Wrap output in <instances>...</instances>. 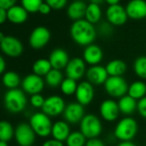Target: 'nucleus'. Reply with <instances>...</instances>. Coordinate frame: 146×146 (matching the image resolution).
Returning <instances> with one entry per match:
<instances>
[{
    "mask_svg": "<svg viewBox=\"0 0 146 146\" xmlns=\"http://www.w3.org/2000/svg\"><path fill=\"white\" fill-rule=\"evenodd\" d=\"M5 38V35H4V33L3 32H1L0 31V43H1L3 40H4V39Z\"/></svg>",
    "mask_w": 146,
    "mask_h": 146,
    "instance_id": "obj_49",
    "label": "nucleus"
},
{
    "mask_svg": "<svg viewBox=\"0 0 146 146\" xmlns=\"http://www.w3.org/2000/svg\"><path fill=\"white\" fill-rule=\"evenodd\" d=\"M70 124L65 120H58L52 124L51 135L52 138L60 142H65L69 135L70 134Z\"/></svg>",
    "mask_w": 146,
    "mask_h": 146,
    "instance_id": "obj_21",
    "label": "nucleus"
},
{
    "mask_svg": "<svg viewBox=\"0 0 146 146\" xmlns=\"http://www.w3.org/2000/svg\"><path fill=\"white\" fill-rule=\"evenodd\" d=\"M46 3L54 10H60L63 9L66 4L67 0H46Z\"/></svg>",
    "mask_w": 146,
    "mask_h": 146,
    "instance_id": "obj_37",
    "label": "nucleus"
},
{
    "mask_svg": "<svg viewBox=\"0 0 146 146\" xmlns=\"http://www.w3.org/2000/svg\"><path fill=\"white\" fill-rule=\"evenodd\" d=\"M105 2L108 3L109 5H119L120 0H105Z\"/></svg>",
    "mask_w": 146,
    "mask_h": 146,
    "instance_id": "obj_47",
    "label": "nucleus"
},
{
    "mask_svg": "<svg viewBox=\"0 0 146 146\" xmlns=\"http://www.w3.org/2000/svg\"><path fill=\"white\" fill-rule=\"evenodd\" d=\"M86 63L82 58H70L66 67L64 68V74L66 78L75 81L81 80L86 74Z\"/></svg>",
    "mask_w": 146,
    "mask_h": 146,
    "instance_id": "obj_7",
    "label": "nucleus"
},
{
    "mask_svg": "<svg viewBox=\"0 0 146 146\" xmlns=\"http://www.w3.org/2000/svg\"><path fill=\"white\" fill-rule=\"evenodd\" d=\"M102 58L103 51L99 46L96 44H91L85 46L83 52V59L90 66L100 64Z\"/></svg>",
    "mask_w": 146,
    "mask_h": 146,
    "instance_id": "obj_19",
    "label": "nucleus"
},
{
    "mask_svg": "<svg viewBox=\"0 0 146 146\" xmlns=\"http://www.w3.org/2000/svg\"><path fill=\"white\" fill-rule=\"evenodd\" d=\"M76 102L80 103L82 106L85 107L90 105L95 98V88L90 83L86 81H82L78 84L76 93H75Z\"/></svg>",
    "mask_w": 146,
    "mask_h": 146,
    "instance_id": "obj_13",
    "label": "nucleus"
},
{
    "mask_svg": "<svg viewBox=\"0 0 146 146\" xmlns=\"http://www.w3.org/2000/svg\"><path fill=\"white\" fill-rule=\"evenodd\" d=\"M8 20L15 24H21L28 19V11L19 5H14L7 11Z\"/></svg>",
    "mask_w": 146,
    "mask_h": 146,
    "instance_id": "obj_24",
    "label": "nucleus"
},
{
    "mask_svg": "<svg viewBox=\"0 0 146 146\" xmlns=\"http://www.w3.org/2000/svg\"><path fill=\"white\" fill-rule=\"evenodd\" d=\"M99 112L101 117L108 122H113L118 119L120 113L118 102L113 99H106L102 102Z\"/></svg>",
    "mask_w": 146,
    "mask_h": 146,
    "instance_id": "obj_15",
    "label": "nucleus"
},
{
    "mask_svg": "<svg viewBox=\"0 0 146 146\" xmlns=\"http://www.w3.org/2000/svg\"><path fill=\"white\" fill-rule=\"evenodd\" d=\"M2 83L9 90L17 89L19 84H21L20 76L15 71H6L3 75Z\"/></svg>",
    "mask_w": 146,
    "mask_h": 146,
    "instance_id": "obj_29",
    "label": "nucleus"
},
{
    "mask_svg": "<svg viewBox=\"0 0 146 146\" xmlns=\"http://www.w3.org/2000/svg\"><path fill=\"white\" fill-rule=\"evenodd\" d=\"M116 146H137L132 141H125L119 143Z\"/></svg>",
    "mask_w": 146,
    "mask_h": 146,
    "instance_id": "obj_46",
    "label": "nucleus"
},
{
    "mask_svg": "<svg viewBox=\"0 0 146 146\" xmlns=\"http://www.w3.org/2000/svg\"><path fill=\"white\" fill-rule=\"evenodd\" d=\"M85 146H106V144L102 139L96 137V138L87 139Z\"/></svg>",
    "mask_w": 146,
    "mask_h": 146,
    "instance_id": "obj_40",
    "label": "nucleus"
},
{
    "mask_svg": "<svg viewBox=\"0 0 146 146\" xmlns=\"http://www.w3.org/2000/svg\"><path fill=\"white\" fill-rule=\"evenodd\" d=\"M135 75L141 80H146V56L137 58L133 63Z\"/></svg>",
    "mask_w": 146,
    "mask_h": 146,
    "instance_id": "obj_33",
    "label": "nucleus"
},
{
    "mask_svg": "<svg viewBox=\"0 0 146 146\" xmlns=\"http://www.w3.org/2000/svg\"><path fill=\"white\" fill-rule=\"evenodd\" d=\"M0 49L8 57L17 58L23 52V45L17 38L9 35L0 43Z\"/></svg>",
    "mask_w": 146,
    "mask_h": 146,
    "instance_id": "obj_14",
    "label": "nucleus"
},
{
    "mask_svg": "<svg viewBox=\"0 0 146 146\" xmlns=\"http://www.w3.org/2000/svg\"><path fill=\"white\" fill-rule=\"evenodd\" d=\"M17 0H0V8L8 11L15 5Z\"/></svg>",
    "mask_w": 146,
    "mask_h": 146,
    "instance_id": "obj_41",
    "label": "nucleus"
},
{
    "mask_svg": "<svg viewBox=\"0 0 146 146\" xmlns=\"http://www.w3.org/2000/svg\"><path fill=\"white\" fill-rule=\"evenodd\" d=\"M0 146H9L7 142L5 141H0Z\"/></svg>",
    "mask_w": 146,
    "mask_h": 146,
    "instance_id": "obj_50",
    "label": "nucleus"
},
{
    "mask_svg": "<svg viewBox=\"0 0 146 146\" xmlns=\"http://www.w3.org/2000/svg\"><path fill=\"white\" fill-rule=\"evenodd\" d=\"M51 39V33L46 27H37L30 34L29 36V45L32 48L39 50L43 48L47 45Z\"/></svg>",
    "mask_w": 146,
    "mask_h": 146,
    "instance_id": "obj_11",
    "label": "nucleus"
},
{
    "mask_svg": "<svg viewBox=\"0 0 146 146\" xmlns=\"http://www.w3.org/2000/svg\"><path fill=\"white\" fill-rule=\"evenodd\" d=\"M52 69L51 63L46 58H39L37 59L32 66L33 73L40 77H46L47 73Z\"/></svg>",
    "mask_w": 146,
    "mask_h": 146,
    "instance_id": "obj_28",
    "label": "nucleus"
},
{
    "mask_svg": "<svg viewBox=\"0 0 146 146\" xmlns=\"http://www.w3.org/2000/svg\"><path fill=\"white\" fill-rule=\"evenodd\" d=\"M90 4H95V5H101L105 2V0H90Z\"/></svg>",
    "mask_w": 146,
    "mask_h": 146,
    "instance_id": "obj_48",
    "label": "nucleus"
},
{
    "mask_svg": "<svg viewBox=\"0 0 146 146\" xmlns=\"http://www.w3.org/2000/svg\"><path fill=\"white\" fill-rule=\"evenodd\" d=\"M105 67L109 77H122L127 70L125 62L121 59H113Z\"/></svg>",
    "mask_w": 146,
    "mask_h": 146,
    "instance_id": "obj_23",
    "label": "nucleus"
},
{
    "mask_svg": "<svg viewBox=\"0 0 146 146\" xmlns=\"http://www.w3.org/2000/svg\"><path fill=\"white\" fill-rule=\"evenodd\" d=\"M125 11L129 18L141 20L146 18V1L145 0H131L126 5Z\"/></svg>",
    "mask_w": 146,
    "mask_h": 146,
    "instance_id": "obj_18",
    "label": "nucleus"
},
{
    "mask_svg": "<svg viewBox=\"0 0 146 146\" xmlns=\"http://www.w3.org/2000/svg\"><path fill=\"white\" fill-rule=\"evenodd\" d=\"M127 95L138 102L146 96V84L143 80L134 81L129 85Z\"/></svg>",
    "mask_w": 146,
    "mask_h": 146,
    "instance_id": "obj_26",
    "label": "nucleus"
},
{
    "mask_svg": "<svg viewBox=\"0 0 146 146\" xmlns=\"http://www.w3.org/2000/svg\"><path fill=\"white\" fill-rule=\"evenodd\" d=\"M41 146H64L63 142H60L58 140H56L54 138H50L46 140Z\"/></svg>",
    "mask_w": 146,
    "mask_h": 146,
    "instance_id": "obj_42",
    "label": "nucleus"
},
{
    "mask_svg": "<svg viewBox=\"0 0 146 146\" xmlns=\"http://www.w3.org/2000/svg\"><path fill=\"white\" fill-rule=\"evenodd\" d=\"M138 131V125L131 117H125L118 121L114 127L113 134L120 142L132 141Z\"/></svg>",
    "mask_w": 146,
    "mask_h": 146,
    "instance_id": "obj_3",
    "label": "nucleus"
},
{
    "mask_svg": "<svg viewBox=\"0 0 146 146\" xmlns=\"http://www.w3.org/2000/svg\"><path fill=\"white\" fill-rule=\"evenodd\" d=\"M49 62L52 69L63 70L66 67L67 64L70 61V57L68 52L63 48H55L52 51L48 58Z\"/></svg>",
    "mask_w": 146,
    "mask_h": 146,
    "instance_id": "obj_20",
    "label": "nucleus"
},
{
    "mask_svg": "<svg viewBox=\"0 0 146 146\" xmlns=\"http://www.w3.org/2000/svg\"><path fill=\"white\" fill-rule=\"evenodd\" d=\"M63 116L64 120H65L70 125L79 124L83 118L85 116L84 107L78 102H70L65 106Z\"/></svg>",
    "mask_w": 146,
    "mask_h": 146,
    "instance_id": "obj_10",
    "label": "nucleus"
},
{
    "mask_svg": "<svg viewBox=\"0 0 146 146\" xmlns=\"http://www.w3.org/2000/svg\"><path fill=\"white\" fill-rule=\"evenodd\" d=\"M102 18V9L100 5L95 4H90L87 5L85 20L92 24L97 23Z\"/></svg>",
    "mask_w": 146,
    "mask_h": 146,
    "instance_id": "obj_30",
    "label": "nucleus"
},
{
    "mask_svg": "<svg viewBox=\"0 0 146 146\" xmlns=\"http://www.w3.org/2000/svg\"><path fill=\"white\" fill-rule=\"evenodd\" d=\"M139 115L146 119V96L137 102V109Z\"/></svg>",
    "mask_w": 146,
    "mask_h": 146,
    "instance_id": "obj_38",
    "label": "nucleus"
},
{
    "mask_svg": "<svg viewBox=\"0 0 146 146\" xmlns=\"http://www.w3.org/2000/svg\"><path fill=\"white\" fill-rule=\"evenodd\" d=\"M7 19V11L0 8V24L4 23Z\"/></svg>",
    "mask_w": 146,
    "mask_h": 146,
    "instance_id": "obj_44",
    "label": "nucleus"
},
{
    "mask_svg": "<svg viewBox=\"0 0 146 146\" xmlns=\"http://www.w3.org/2000/svg\"><path fill=\"white\" fill-rule=\"evenodd\" d=\"M99 32L103 35H108L112 33V27L111 24L108 23H103L101 24V26L99 27Z\"/></svg>",
    "mask_w": 146,
    "mask_h": 146,
    "instance_id": "obj_39",
    "label": "nucleus"
},
{
    "mask_svg": "<svg viewBox=\"0 0 146 146\" xmlns=\"http://www.w3.org/2000/svg\"><path fill=\"white\" fill-rule=\"evenodd\" d=\"M22 6L28 11V13L39 12L40 5L43 4L42 0H21Z\"/></svg>",
    "mask_w": 146,
    "mask_h": 146,
    "instance_id": "obj_35",
    "label": "nucleus"
},
{
    "mask_svg": "<svg viewBox=\"0 0 146 146\" xmlns=\"http://www.w3.org/2000/svg\"><path fill=\"white\" fill-rule=\"evenodd\" d=\"M51 10L52 8L46 3H43L39 9V12L42 15H47L51 12Z\"/></svg>",
    "mask_w": 146,
    "mask_h": 146,
    "instance_id": "obj_43",
    "label": "nucleus"
},
{
    "mask_svg": "<svg viewBox=\"0 0 146 146\" xmlns=\"http://www.w3.org/2000/svg\"><path fill=\"white\" fill-rule=\"evenodd\" d=\"M87 5L82 0L72 2L67 9V16L73 21H78L85 17Z\"/></svg>",
    "mask_w": 146,
    "mask_h": 146,
    "instance_id": "obj_22",
    "label": "nucleus"
},
{
    "mask_svg": "<svg viewBox=\"0 0 146 146\" xmlns=\"http://www.w3.org/2000/svg\"><path fill=\"white\" fill-rule=\"evenodd\" d=\"M27 103L28 99L23 90H9L4 96L5 107L11 113H22L25 109Z\"/></svg>",
    "mask_w": 146,
    "mask_h": 146,
    "instance_id": "obj_2",
    "label": "nucleus"
},
{
    "mask_svg": "<svg viewBox=\"0 0 146 146\" xmlns=\"http://www.w3.org/2000/svg\"><path fill=\"white\" fill-rule=\"evenodd\" d=\"M79 131L87 139L96 138L102 134V123L100 118L96 114H85L79 123Z\"/></svg>",
    "mask_w": 146,
    "mask_h": 146,
    "instance_id": "obj_4",
    "label": "nucleus"
},
{
    "mask_svg": "<svg viewBox=\"0 0 146 146\" xmlns=\"http://www.w3.org/2000/svg\"><path fill=\"white\" fill-rule=\"evenodd\" d=\"M78 85V84L77 83V81L73 80L71 78H64L59 89L63 95L66 96H70L75 95Z\"/></svg>",
    "mask_w": 146,
    "mask_h": 146,
    "instance_id": "obj_34",
    "label": "nucleus"
},
{
    "mask_svg": "<svg viewBox=\"0 0 146 146\" xmlns=\"http://www.w3.org/2000/svg\"><path fill=\"white\" fill-rule=\"evenodd\" d=\"M52 122L49 116L43 112H37L31 115L29 125L35 133L40 137H46L51 135Z\"/></svg>",
    "mask_w": 146,
    "mask_h": 146,
    "instance_id": "obj_5",
    "label": "nucleus"
},
{
    "mask_svg": "<svg viewBox=\"0 0 146 146\" xmlns=\"http://www.w3.org/2000/svg\"><path fill=\"white\" fill-rule=\"evenodd\" d=\"M85 77L87 81L94 86L104 85L107 79L108 78V74L107 72L106 67L101 64L90 66L87 69Z\"/></svg>",
    "mask_w": 146,
    "mask_h": 146,
    "instance_id": "obj_16",
    "label": "nucleus"
},
{
    "mask_svg": "<svg viewBox=\"0 0 146 146\" xmlns=\"http://www.w3.org/2000/svg\"><path fill=\"white\" fill-rule=\"evenodd\" d=\"M6 68V63H5V59L4 58V57L2 55H0V75L3 74Z\"/></svg>",
    "mask_w": 146,
    "mask_h": 146,
    "instance_id": "obj_45",
    "label": "nucleus"
},
{
    "mask_svg": "<svg viewBox=\"0 0 146 146\" xmlns=\"http://www.w3.org/2000/svg\"><path fill=\"white\" fill-rule=\"evenodd\" d=\"M106 17L108 23L113 26H122L128 19L125 8L120 5H109L106 11Z\"/></svg>",
    "mask_w": 146,
    "mask_h": 146,
    "instance_id": "obj_17",
    "label": "nucleus"
},
{
    "mask_svg": "<svg viewBox=\"0 0 146 146\" xmlns=\"http://www.w3.org/2000/svg\"><path fill=\"white\" fill-rule=\"evenodd\" d=\"M128 84L123 77H108L104 84L106 93L112 98H121L127 95Z\"/></svg>",
    "mask_w": 146,
    "mask_h": 146,
    "instance_id": "obj_6",
    "label": "nucleus"
},
{
    "mask_svg": "<svg viewBox=\"0 0 146 146\" xmlns=\"http://www.w3.org/2000/svg\"><path fill=\"white\" fill-rule=\"evenodd\" d=\"M65 106L66 104L63 97L58 95H52L46 98L41 110L49 117H57L63 114Z\"/></svg>",
    "mask_w": 146,
    "mask_h": 146,
    "instance_id": "obj_8",
    "label": "nucleus"
},
{
    "mask_svg": "<svg viewBox=\"0 0 146 146\" xmlns=\"http://www.w3.org/2000/svg\"><path fill=\"white\" fill-rule=\"evenodd\" d=\"M14 137L20 146H32L35 141L36 134L29 123H20L15 129Z\"/></svg>",
    "mask_w": 146,
    "mask_h": 146,
    "instance_id": "obj_9",
    "label": "nucleus"
},
{
    "mask_svg": "<svg viewBox=\"0 0 146 146\" xmlns=\"http://www.w3.org/2000/svg\"><path fill=\"white\" fill-rule=\"evenodd\" d=\"M87 138L80 131H71L65 141L66 146H85Z\"/></svg>",
    "mask_w": 146,
    "mask_h": 146,
    "instance_id": "obj_31",
    "label": "nucleus"
},
{
    "mask_svg": "<svg viewBox=\"0 0 146 146\" xmlns=\"http://www.w3.org/2000/svg\"><path fill=\"white\" fill-rule=\"evenodd\" d=\"M64 79V78L61 70L52 69L45 77V83L51 88H58Z\"/></svg>",
    "mask_w": 146,
    "mask_h": 146,
    "instance_id": "obj_27",
    "label": "nucleus"
},
{
    "mask_svg": "<svg viewBox=\"0 0 146 146\" xmlns=\"http://www.w3.org/2000/svg\"><path fill=\"white\" fill-rule=\"evenodd\" d=\"M45 80L41 77L37 76L34 73L27 75L22 81L23 90L30 96L40 94L45 87Z\"/></svg>",
    "mask_w": 146,
    "mask_h": 146,
    "instance_id": "obj_12",
    "label": "nucleus"
},
{
    "mask_svg": "<svg viewBox=\"0 0 146 146\" xmlns=\"http://www.w3.org/2000/svg\"><path fill=\"white\" fill-rule=\"evenodd\" d=\"M119 112L125 115H131L137 109V101L133 99L128 95L124 96L118 101Z\"/></svg>",
    "mask_w": 146,
    "mask_h": 146,
    "instance_id": "obj_25",
    "label": "nucleus"
},
{
    "mask_svg": "<svg viewBox=\"0 0 146 146\" xmlns=\"http://www.w3.org/2000/svg\"><path fill=\"white\" fill-rule=\"evenodd\" d=\"M15 134V130L12 125L6 120L0 121V141L9 142L12 139Z\"/></svg>",
    "mask_w": 146,
    "mask_h": 146,
    "instance_id": "obj_32",
    "label": "nucleus"
},
{
    "mask_svg": "<svg viewBox=\"0 0 146 146\" xmlns=\"http://www.w3.org/2000/svg\"><path fill=\"white\" fill-rule=\"evenodd\" d=\"M70 37L76 44L87 46L93 44L96 38L97 31L94 24L89 23L85 19L75 21L70 29Z\"/></svg>",
    "mask_w": 146,
    "mask_h": 146,
    "instance_id": "obj_1",
    "label": "nucleus"
},
{
    "mask_svg": "<svg viewBox=\"0 0 146 146\" xmlns=\"http://www.w3.org/2000/svg\"><path fill=\"white\" fill-rule=\"evenodd\" d=\"M45 100L46 99L44 98V96L40 94L33 95L30 97V104L35 108H42Z\"/></svg>",
    "mask_w": 146,
    "mask_h": 146,
    "instance_id": "obj_36",
    "label": "nucleus"
}]
</instances>
